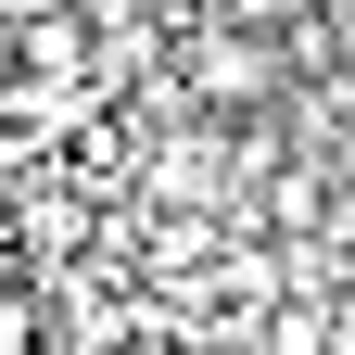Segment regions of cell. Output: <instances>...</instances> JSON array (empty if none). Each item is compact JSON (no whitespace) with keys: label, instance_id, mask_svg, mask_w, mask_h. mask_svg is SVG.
Returning <instances> with one entry per match:
<instances>
[{"label":"cell","instance_id":"3957f363","mask_svg":"<svg viewBox=\"0 0 355 355\" xmlns=\"http://www.w3.org/2000/svg\"><path fill=\"white\" fill-rule=\"evenodd\" d=\"M89 64V0H76V13H38L26 26V76H76Z\"/></svg>","mask_w":355,"mask_h":355},{"label":"cell","instance_id":"277c9868","mask_svg":"<svg viewBox=\"0 0 355 355\" xmlns=\"http://www.w3.org/2000/svg\"><path fill=\"white\" fill-rule=\"evenodd\" d=\"M13 76H26V26L0 13V89H13Z\"/></svg>","mask_w":355,"mask_h":355},{"label":"cell","instance_id":"5b68a950","mask_svg":"<svg viewBox=\"0 0 355 355\" xmlns=\"http://www.w3.org/2000/svg\"><path fill=\"white\" fill-rule=\"evenodd\" d=\"M0 13H13V26H38V13H76V0H0Z\"/></svg>","mask_w":355,"mask_h":355},{"label":"cell","instance_id":"7a4b0ae2","mask_svg":"<svg viewBox=\"0 0 355 355\" xmlns=\"http://www.w3.org/2000/svg\"><path fill=\"white\" fill-rule=\"evenodd\" d=\"M254 216H266L279 241H318V229H330V165H304V153H279V165L254 178Z\"/></svg>","mask_w":355,"mask_h":355},{"label":"cell","instance_id":"6da1fadb","mask_svg":"<svg viewBox=\"0 0 355 355\" xmlns=\"http://www.w3.org/2000/svg\"><path fill=\"white\" fill-rule=\"evenodd\" d=\"M279 89H292V51H279L266 26H191L178 102H191L203 127H254V114H279Z\"/></svg>","mask_w":355,"mask_h":355}]
</instances>
